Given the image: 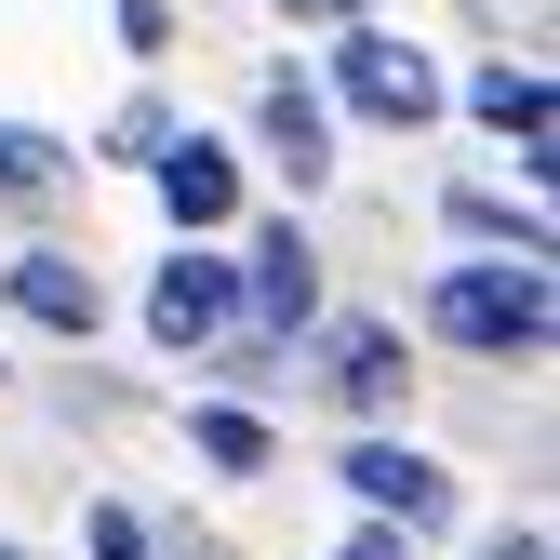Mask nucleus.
Masks as SVG:
<instances>
[{
  "mask_svg": "<svg viewBox=\"0 0 560 560\" xmlns=\"http://www.w3.org/2000/svg\"><path fill=\"white\" fill-rule=\"evenodd\" d=\"M214 374H228V387H280V334H241V347L214 334Z\"/></svg>",
  "mask_w": 560,
  "mask_h": 560,
  "instance_id": "15",
  "label": "nucleus"
},
{
  "mask_svg": "<svg viewBox=\"0 0 560 560\" xmlns=\"http://www.w3.org/2000/svg\"><path fill=\"white\" fill-rule=\"evenodd\" d=\"M320 387L361 413V428H387V413L413 400V361H400V320H320Z\"/></svg>",
  "mask_w": 560,
  "mask_h": 560,
  "instance_id": "7",
  "label": "nucleus"
},
{
  "mask_svg": "<svg viewBox=\"0 0 560 560\" xmlns=\"http://www.w3.org/2000/svg\"><path fill=\"white\" fill-rule=\"evenodd\" d=\"M241 320V254H214V241H174V267L148 280V347H174V361H200Z\"/></svg>",
  "mask_w": 560,
  "mask_h": 560,
  "instance_id": "5",
  "label": "nucleus"
},
{
  "mask_svg": "<svg viewBox=\"0 0 560 560\" xmlns=\"http://www.w3.org/2000/svg\"><path fill=\"white\" fill-rule=\"evenodd\" d=\"M441 228H454L467 254H560V241H547V200H534V187H480V174L441 187Z\"/></svg>",
  "mask_w": 560,
  "mask_h": 560,
  "instance_id": "11",
  "label": "nucleus"
},
{
  "mask_svg": "<svg viewBox=\"0 0 560 560\" xmlns=\"http://www.w3.org/2000/svg\"><path fill=\"white\" fill-rule=\"evenodd\" d=\"M280 14H294V27H347V0H280Z\"/></svg>",
  "mask_w": 560,
  "mask_h": 560,
  "instance_id": "20",
  "label": "nucleus"
},
{
  "mask_svg": "<svg viewBox=\"0 0 560 560\" xmlns=\"http://www.w3.org/2000/svg\"><path fill=\"white\" fill-rule=\"evenodd\" d=\"M67 174H81V148H67V133H40V120H0V200H54Z\"/></svg>",
  "mask_w": 560,
  "mask_h": 560,
  "instance_id": "13",
  "label": "nucleus"
},
{
  "mask_svg": "<svg viewBox=\"0 0 560 560\" xmlns=\"http://www.w3.org/2000/svg\"><path fill=\"white\" fill-rule=\"evenodd\" d=\"M334 480H347V508H361V521H400V534H441V521H454V467L413 454L400 428H361V441L334 454Z\"/></svg>",
  "mask_w": 560,
  "mask_h": 560,
  "instance_id": "3",
  "label": "nucleus"
},
{
  "mask_svg": "<svg viewBox=\"0 0 560 560\" xmlns=\"http://www.w3.org/2000/svg\"><path fill=\"white\" fill-rule=\"evenodd\" d=\"M187 454L214 467V480H267V467H280V441H267L254 400H187Z\"/></svg>",
  "mask_w": 560,
  "mask_h": 560,
  "instance_id": "12",
  "label": "nucleus"
},
{
  "mask_svg": "<svg viewBox=\"0 0 560 560\" xmlns=\"http://www.w3.org/2000/svg\"><path fill=\"white\" fill-rule=\"evenodd\" d=\"M428 334L467 347V361H547L560 294H547V254H467L428 280Z\"/></svg>",
  "mask_w": 560,
  "mask_h": 560,
  "instance_id": "1",
  "label": "nucleus"
},
{
  "mask_svg": "<svg viewBox=\"0 0 560 560\" xmlns=\"http://www.w3.org/2000/svg\"><path fill=\"white\" fill-rule=\"evenodd\" d=\"M480 560H560V547H547V521H508V534L480 547Z\"/></svg>",
  "mask_w": 560,
  "mask_h": 560,
  "instance_id": "19",
  "label": "nucleus"
},
{
  "mask_svg": "<svg viewBox=\"0 0 560 560\" xmlns=\"http://www.w3.org/2000/svg\"><path fill=\"white\" fill-rule=\"evenodd\" d=\"M148 187H161L174 241H214V228H241V148H228V133H200V120L148 148Z\"/></svg>",
  "mask_w": 560,
  "mask_h": 560,
  "instance_id": "6",
  "label": "nucleus"
},
{
  "mask_svg": "<svg viewBox=\"0 0 560 560\" xmlns=\"http://www.w3.org/2000/svg\"><path fill=\"white\" fill-rule=\"evenodd\" d=\"M81 560H161V534L133 521L120 494H94V508H81Z\"/></svg>",
  "mask_w": 560,
  "mask_h": 560,
  "instance_id": "14",
  "label": "nucleus"
},
{
  "mask_svg": "<svg viewBox=\"0 0 560 560\" xmlns=\"http://www.w3.org/2000/svg\"><path fill=\"white\" fill-rule=\"evenodd\" d=\"M320 94H334L347 120H374V133H428V120L454 107V94H441V67H428V40L361 27V14L334 27V54H320Z\"/></svg>",
  "mask_w": 560,
  "mask_h": 560,
  "instance_id": "2",
  "label": "nucleus"
},
{
  "mask_svg": "<svg viewBox=\"0 0 560 560\" xmlns=\"http://www.w3.org/2000/svg\"><path fill=\"white\" fill-rule=\"evenodd\" d=\"M254 148L294 174V187L334 174V94L307 81V67H267V81H254Z\"/></svg>",
  "mask_w": 560,
  "mask_h": 560,
  "instance_id": "8",
  "label": "nucleus"
},
{
  "mask_svg": "<svg viewBox=\"0 0 560 560\" xmlns=\"http://www.w3.org/2000/svg\"><path fill=\"white\" fill-rule=\"evenodd\" d=\"M161 133H174V120H161V94H133V107L107 120V148H120V161H148V148H161Z\"/></svg>",
  "mask_w": 560,
  "mask_h": 560,
  "instance_id": "16",
  "label": "nucleus"
},
{
  "mask_svg": "<svg viewBox=\"0 0 560 560\" xmlns=\"http://www.w3.org/2000/svg\"><path fill=\"white\" fill-rule=\"evenodd\" d=\"M0 294H14V320H40V334H67V347H94V320H107L94 267H81V254H54V241L0 267Z\"/></svg>",
  "mask_w": 560,
  "mask_h": 560,
  "instance_id": "10",
  "label": "nucleus"
},
{
  "mask_svg": "<svg viewBox=\"0 0 560 560\" xmlns=\"http://www.w3.org/2000/svg\"><path fill=\"white\" fill-rule=\"evenodd\" d=\"M467 120L521 161V187H547V161H560V94H547L534 54H480V67H467Z\"/></svg>",
  "mask_w": 560,
  "mask_h": 560,
  "instance_id": "4",
  "label": "nucleus"
},
{
  "mask_svg": "<svg viewBox=\"0 0 560 560\" xmlns=\"http://www.w3.org/2000/svg\"><path fill=\"white\" fill-rule=\"evenodd\" d=\"M161 40H174V0H120V54H133V67H148Z\"/></svg>",
  "mask_w": 560,
  "mask_h": 560,
  "instance_id": "17",
  "label": "nucleus"
},
{
  "mask_svg": "<svg viewBox=\"0 0 560 560\" xmlns=\"http://www.w3.org/2000/svg\"><path fill=\"white\" fill-rule=\"evenodd\" d=\"M241 307H254L267 334H307V320H320V254H307L294 214H267V228L241 241Z\"/></svg>",
  "mask_w": 560,
  "mask_h": 560,
  "instance_id": "9",
  "label": "nucleus"
},
{
  "mask_svg": "<svg viewBox=\"0 0 560 560\" xmlns=\"http://www.w3.org/2000/svg\"><path fill=\"white\" fill-rule=\"evenodd\" d=\"M334 560H413V534H400V521H361V534H347Z\"/></svg>",
  "mask_w": 560,
  "mask_h": 560,
  "instance_id": "18",
  "label": "nucleus"
}]
</instances>
